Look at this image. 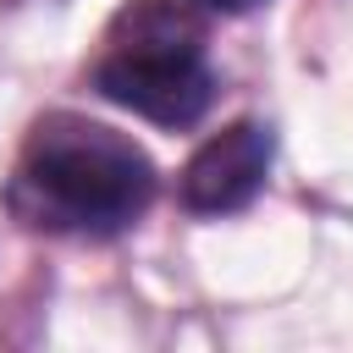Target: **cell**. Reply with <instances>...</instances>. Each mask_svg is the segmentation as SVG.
Segmentation results:
<instances>
[{"label":"cell","mask_w":353,"mask_h":353,"mask_svg":"<svg viewBox=\"0 0 353 353\" xmlns=\"http://www.w3.org/2000/svg\"><path fill=\"white\" fill-rule=\"evenodd\" d=\"M11 199L33 226L121 232L149 210L154 165L116 127H99L88 116L55 110L28 132Z\"/></svg>","instance_id":"cell-1"},{"label":"cell","mask_w":353,"mask_h":353,"mask_svg":"<svg viewBox=\"0 0 353 353\" xmlns=\"http://www.w3.org/2000/svg\"><path fill=\"white\" fill-rule=\"evenodd\" d=\"M94 88L143 121L193 127L215 99V77L199 50V22L176 0H132L105 39Z\"/></svg>","instance_id":"cell-2"},{"label":"cell","mask_w":353,"mask_h":353,"mask_svg":"<svg viewBox=\"0 0 353 353\" xmlns=\"http://www.w3.org/2000/svg\"><path fill=\"white\" fill-rule=\"evenodd\" d=\"M265 171H270V132L259 121H232L188 154L182 204L193 215H232L265 188Z\"/></svg>","instance_id":"cell-3"},{"label":"cell","mask_w":353,"mask_h":353,"mask_svg":"<svg viewBox=\"0 0 353 353\" xmlns=\"http://www.w3.org/2000/svg\"><path fill=\"white\" fill-rule=\"evenodd\" d=\"M193 6H210V11H248V6H259V0H193Z\"/></svg>","instance_id":"cell-4"}]
</instances>
